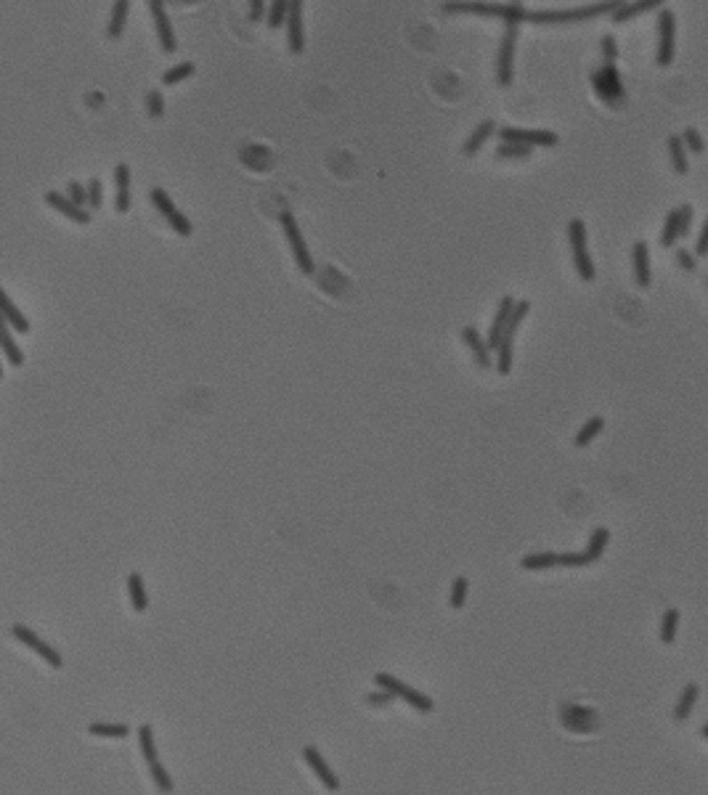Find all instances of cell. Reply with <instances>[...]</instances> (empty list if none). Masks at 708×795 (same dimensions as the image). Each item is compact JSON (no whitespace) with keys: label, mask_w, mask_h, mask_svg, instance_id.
Here are the masks:
<instances>
[{"label":"cell","mask_w":708,"mask_h":795,"mask_svg":"<svg viewBox=\"0 0 708 795\" xmlns=\"http://www.w3.org/2000/svg\"><path fill=\"white\" fill-rule=\"evenodd\" d=\"M443 11L449 13H483V16H499L504 19L507 24H520L525 19V6L522 3H509V6H502V3H443Z\"/></svg>","instance_id":"6da1fadb"},{"label":"cell","mask_w":708,"mask_h":795,"mask_svg":"<svg viewBox=\"0 0 708 795\" xmlns=\"http://www.w3.org/2000/svg\"><path fill=\"white\" fill-rule=\"evenodd\" d=\"M618 6L621 3H594V6H581V8H568V11L525 13V19L534 24H568V22H584L592 16H600L605 11H618Z\"/></svg>","instance_id":"7a4b0ae2"},{"label":"cell","mask_w":708,"mask_h":795,"mask_svg":"<svg viewBox=\"0 0 708 795\" xmlns=\"http://www.w3.org/2000/svg\"><path fill=\"white\" fill-rule=\"evenodd\" d=\"M592 88L600 96L605 104L621 106L626 101V91H624V80L621 72L615 69V64H602L592 72Z\"/></svg>","instance_id":"3957f363"},{"label":"cell","mask_w":708,"mask_h":795,"mask_svg":"<svg viewBox=\"0 0 708 795\" xmlns=\"http://www.w3.org/2000/svg\"><path fill=\"white\" fill-rule=\"evenodd\" d=\"M568 238H571V247H573V260H575V271L584 281H594L597 271H594V263L589 257L587 250V223L573 218L568 223Z\"/></svg>","instance_id":"277c9868"},{"label":"cell","mask_w":708,"mask_h":795,"mask_svg":"<svg viewBox=\"0 0 708 795\" xmlns=\"http://www.w3.org/2000/svg\"><path fill=\"white\" fill-rule=\"evenodd\" d=\"M375 684L379 689H385L388 695H393V697H401V700L412 702L416 711H422V713H430V711H432V700H430L428 695H422V692H416V689L406 687V684H403V681H398L396 676L377 674L375 676Z\"/></svg>","instance_id":"5b68a950"},{"label":"cell","mask_w":708,"mask_h":795,"mask_svg":"<svg viewBox=\"0 0 708 795\" xmlns=\"http://www.w3.org/2000/svg\"><path fill=\"white\" fill-rule=\"evenodd\" d=\"M149 199H151V204H154V207L167 218V223L173 225L175 234H181V236H191L194 225L188 223V218L183 215V212H178V207L173 204V199L167 197V191H165V188H160V186H157V188H151Z\"/></svg>","instance_id":"8992f818"},{"label":"cell","mask_w":708,"mask_h":795,"mask_svg":"<svg viewBox=\"0 0 708 795\" xmlns=\"http://www.w3.org/2000/svg\"><path fill=\"white\" fill-rule=\"evenodd\" d=\"M279 220H281V225H284V234H287V238H289V244H292L294 260H297V265H300V271H303V273H313L310 252H308L306 238H303V234H300V225H297V220L292 218V212H281Z\"/></svg>","instance_id":"52a82bcc"},{"label":"cell","mask_w":708,"mask_h":795,"mask_svg":"<svg viewBox=\"0 0 708 795\" xmlns=\"http://www.w3.org/2000/svg\"><path fill=\"white\" fill-rule=\"evenodd\" d=\"M515 43H518V26L507 24V32L502 38L499 45V56H496V82L507 88L512 82V64H515Z\"/></svg>","instance_id":"ba28073f"},{"label":"cell","mask_w":708,"mask_h":795,"mask_svg":"<svg viewBox=\"0 0 708 795\" xmlns=\"http://www.w3.org/2000/svg\"><path fill=\"white\" fill-rule=\"evenodd\" d=\"M674 32H677L674 11H668L663 6V11L658 13V64L661 66H668L674 61Z\"/></svg>","instance_id":"9c48e42d"},{"label":"cell","mask_w":708,"mask_h":795,"mask_svg":"<svg viewBox=\"0 0 708 795\" xmlns=\"http://www.w3.org/2000/svg\"><path fill=\"white\" fill-rule=\"evenodd\" d=\"M11 636H14V639H19L24 647L32 649L35 655H40L43 660L48 662L51 668H61V665H64L61 655H59L54 647H48V644H45V642H43V639L35 634V631H29L27 626H11Z\"/></svg>","instance_id":"30bf717a"},{"label":"cell","mask_w":708,"mask_h":795,"mask_svg":"<svg viewBox=\"0 0 708 795\" xmlns=\"http://www.w3.org/2000/svg\"><path fill=\"white\" fill-rule=\"evenodd\" d=\"M499 138L504 144H520V146H557V132L552 130H522V128H502Z\"/></svg>","instance_id":"8fae6325"},{"label":"cell","mask_w":708,"mask_h":795,"mask_svg":"<svg viewBox=\"0 0 708 795\" xmlns=\"http://www.w3.org/2000/svg\"><path fill=\"white\" fill-rule=\"evenodd\" d=\"M693 225V204H681L677 210L668 212L666 223H663V234H661V244L671 247L679 236H684Z\"/></svg>","instance_id":"7c38bea8"},{"label":"cell","mask_w":708,"mask_h":795,"mask_svg":"<svg viewBox=\"0 0 708 795\" xmlns=\"http://www.w3.org/2000/svg\"><path fill=\"white\" fill-rule=\"evenodd\" d=\"M149 8H151V13H154V24H157V35H160L162 51L173 53L175 48H178V40H175L173 24H170L167 11H165V3H162V0H151V3H149Z\"/></svg>","instance_id":"4fadbf2b"},{"label":"cell","mask_w":708,"mask_h":795,"mask_svg":"<svg viewBox=\"0 0 708 795\" xmlns=\"http://www.w3.org/2000/svg\"><path fill=\"white\" fill-rule=\"evenodd\" d=\"M515 303H518V300H515L512 294H504V297H502V303L496 308L494 321H491V329H488V340H485V347H488V350H496L499 342H502V334H504V326H507L509 313H512Z\"/></svg>","instance_id":"5bb4252c"},{"label":"cell","mask_w":708,"mask_h":795,"mask_svg":"<svg viewBox=\"0 0 708 795\" xmlns=\"http://www.w3.org/2000/svg\"><path fill=\"white\" fill-rule=\"evenodd\" d=\"M45 202H48V204H51L54 210L61 212L64 218H69V220H75V223H80V225H88V223H91V212L85 210V207H77L75 202H69V199L64 197L61 191H48V194H45Z\"/></svg>","instance_id":"9a60e30c"},{"label":"cell","mask_w":708,"mask_h":795,"mask_svg":"<svg viewBox=\"0 0 708 795\" xmlns=\"http://www.w3.org/2000/svg\"><path fill=\"white\" fill-rule=\"evenodd\" d=\"M303 3L292 0L289 11H287V32H289V48L292 53L306 51V32H303Z\"/></svg>","instance_id":"2e32d148"},{"label":"cell","mask_w":708,"mask_h":795,"mask_svg":"<svg viewBox=\"0 0 708 795\" xmlns=\"http://www.w3.org/2000/svg\"><path fill=\"white\" fill-rule=\"evenodd\" d=\"M303 758L310 764V768L316 771V777H319L321 785H324L326 790H340V780L334 777V771L329 768V764L321 758V753L313 748V745H306V748H303Z\"/></svg>","instance_id":"e0dca14e"},{"label":"cell","mask_w":708,"mask_h":795,"mask_svg":"<svg viewBox=\"0 0 708 795\" xmlns=\"http://www.w3.org/2000/svg\"><path fill=\"white\" fill-rule=\"evenodd\" d=\"M0 316L6 318V324H8L11 329L22 331V334H29V331H32L27 316H24V313H22V310H19V308L11 303V297L6 294V289H3V287H0Z\"/></svg>","instance_id":"ac0fdd59"},{"label":"cell","mask_w":708,"mask_h":795,"mask_svg":"<svg viewBox=\"0 0 708 795\" xmlns=\"http://www.w3.org/2000/svg\"><path fill=\"white\" fill-rule=\"evenodd\" d=\"M462 337H465V342L469 344V350H472V356H475V363H478L481 369H491L494 358H491V350L485 347V340H483L481 334L472 329V326H465V329H462Z\"/></svg>","instance_id":"d6986e66"},{"label":"cell","mask_w":708,"mask_h":795,"mask_svg":"<svg viewBox=\"0 0 708 795\" xmlns=\"http://www.w3.org/2000/svg\"><path fill=\"white\" fill-rule=\"evenodd\" d=\"M634 276H637V287L647 289L650 287V250L645 241H634Z\"/></svg>","instance_id":"ffe728a7"},{"label":"cell","mask_w":708,"mask_h":795,"mask_svg":"<svg viewBox=\"0 0 708 795\" xmlns=\"http://www.w3.org/2000/svg\"><path fill=\"white\" fill-rule=\"evenodd\" d=\"M0 350H3V356H6V361H8L11 366H22V363H24V353L19 350L14 334H11V326L6 324L3 316H0Z\"/></svg>","instance_id":"44dd1931"},{"label":"cell","mask_w":708,"mask_h":795,"mask_svg":"<svg viewBox=\"0 0 708 795\" xmlns=\"http://www.w3.org/2000/svg\"><path fill=\"white\" fill-rule=\"evenodd\" d=\"M494 132H496V122H494V119H483L481 125L472 130V135H469L467 141H465V149H462V151H465V157H475V154L481 151V146L485 144V141H488Z\"/></svg>","instance_id":"7402d4cb"},{"label":"cell","mask_w":708,"mask_h":795,"mask_svg":"<svg viewBox=\"0 0 708 795\" xmlns=\"http://www.w3.org/2000/svg\"><path fill=\"white\" fill-rule=\"evenodd\" d=\"M653 8H663V0H640V3H621L618 6V11L613 13V22L615 24H621V22H626V19H631V16H637V13L642 11H653Z\"/></svg>","instance_id":"603a6c76"},{"label":"cell","mask_w":708,"mask_h":795,"mask_svg":"<svg viewBox=\"0 0 708 795\" xmlns=\"http://www.w3.org/2000/svg\"><path fill=\"white\" fill-rule=\"evenodd\" d=\"M128 591H130V602H133L135 612H144L149 607V596L146 589H144V578L138 573H130L128 575Z\"/></svg>","instance_id":"cb8c5ba5"},{"label":"cell","mask_w":708,"mask_h":795,"mask_svg":"<svg viewBox=\"0 0 708 795\" xmlns=\"http://www.w3.org/2000/svg\"><path fill=\"white\" fill-rule=\"evenodd\" d=\"M128 11H130V3L128 0H120V3H114V8H112V19H109V29L107 35L109 38H120L122 29H125V22H128Z\"/></svg>","instance_id":"d4e9b609"},{"label":"cell","mask_w":708,"mask_h":795,"mask_svg":"<svg viewBox=\"0 0 708 795\" xmlns=\"http://www.w3.org/2000/svg\"><path fill=\"white\" fill-rule=\"evenodd\" d=\"M512 344H515V337H502V342L496 347V371L502 377H507L512 369Z\"/></svg>","instance_id":"484cf974"},{"label":"cell","mask_w":708,"mask_h":795,"mask_svg":"<svg viewBox=\"0 0 708 795\" xmlns=\"http://www.w3.org/2000/svg\"><path fill=\"white\" fill-rule=\"evenodd\" d=\"M557 565V554L555 552H541V554H525L520 559L522 570H547Z\"/></svg>","instance_id":"4316f807"},{"label":"cell","mask_w":708,"mask_h":795,"mask_svg":"<svg viewBox=\"0 0 708 795\" xmlns=\"http://www.w3.org/2000/svg\"><path fill=\"white\" fill-rule=\"evenodd\" d=\"M698 692H700V689H698V684H687V687H684L679 702H677V711H674V718H677V721H684V718L690 716L695 700H698Z\"/></svg>","instance_id":"83f0119b"},{"label":"cell","mask_w":708,"mask_h":795,"mask_svg":"<svg viewBox=\"0 0 708 795\" xmlns=\"http://www.w3.org/2000/svg\"><path fill=\"white\" fill-rule=\"evenodd\" d=\"M668 151H671L674 170L684 175L687 172V151H684V144H681V135H668Z\"/></svg>","instance_id":"f1b7e54d"},{"label":"cell","mask_w":708,"mask_h":795,"mask_svg":"<svg viewBox=\"0 0 708 795\" xmlns=\"http://www.w3.org/2000/svg\"><path fill=\"white\" fill-rule=\"evenodd\" d=\"M608 538H610V533H608V528H594V533H592V538H589L587 552H584V554L589 556V562L600 559L602 552H605V546H608Z\"/></svg>","instance_id":"f546056e"},{"label":"cell","mask_w":708,"mask_h":795,"mask_svg":"<svg viewBox=\"0 0 708 795\" xmlns=\"http://www.w3.org/2000/svg\"><path fill=\"white\" fill-rule=\"evenodd\" d=\"M602 427H605V419H602V416H594V419H589V422L584 424L581 430H578V435H575L573 443L578 446V448H581V446H589V443H592V440H594V437L602 432Z\"/></svg>","instance_id":"4dcf8cb0"},{"label":"cell","mask_w":708,"mask_h":795,"mask_svg":"<svg viewBox=\"0 0 708 795\" xmlns=\"http://www.w3.org/2000/svg\"><path fill=\"white\" fill-rule=\"evenodd\" d=\"M88 732H91L93 737H114V740H125V737L130 734V729L125 727V724H91Z\"/></svg>","instance_id":"1f68e13d"},{"label":"cell","mask_w":708,"mask_h":795,"mask_svg":"<svg viewBox=\"0 0 708 795\" xmlns=\"http://www.w3.org/2000/svg\"><path fill=\"white\" fill-rule=\"evenodd\" d=\"M194 72H197V64H194V61H183V64H178V66H170V69L162 75V82H165V85H175V82H181V80L191 77Z\"/></svg>","instance_id":"d6a6232c"},{"label":"cell","mask_w":708,"mask_h":795,"mask_svg":"<svg viewBox=\"0 0 708 795\" xmlns=\"http://www.w3.org/2000/svg\"><path fill=\"white\" fill-rule=\"evenodd\" d=\"M138 742H141V753L146 758V764H154L157 761V748H154V732L149 724L138 729Z\"/></svg>","instance_id":"836d02e7"},{"label":"cell","mask_w":708,"mask_h":795,"mask_svg":"<svg viewBox=\"0 0 708 795\" xmlns=\"http://www.w3.org/2000/svg\"><path fill=\"white\" fill-rule=\"evenodd\" d=\"M677 626H679V610H666L663 615V626H661V642L663 644H671L674 636H677Z\"/></svg>","instance_id":"e575fe53"},{"label":"cell","mask_w":708,"mask_h":795,"mask_svg":"<svg viewBox=\"0 0 708 795\" xmlns=\"http://www.w3.org/2000/svg\"><path fill=\"white\" fill-rule=\"evenodd\" d=\"M149 774H151V780H154V785L160 787L162 793H173V780H170V774H167V768L162 766L160 761H154V764H149Z\"/></svg>","instance_id":"d590c367"},{"label":"cell","mask_w":708,"mask_h":795,"mask_svg":"<svg viewBox=\"0 0 708 795\" xmlns=\"http://www.w3.org/2000/svg\"><path fill=\"white\" fill-rule=\"evenodd\" d=\"M101 197H104V188H101V181L98 178H91L88 186H85V210H98L101 207Z\"/></svg>","instance_id":"8d00e7d4"},{"label":"cell","mask_w":708,"mask_h":795,"mask_svg":"<svg viewBox=\"0 0 708 795\" xmlns=\"http://www.w3.org/2000/svg\"><path fill=\"white\" fill-rule=\"evenodd\" d=\"M287 11H289V0H276V3H271V8H268V26L279 29V26L284 24V19H287Z\"/></svg>","instance_id":"74e56055"},{"label":"cell","mask_w":708,"mask_h":795,"mask_svg":"<svg viewBox=\"0 0 708 795\" xmlns=\"http://www.w3.org/2000/svg\"><path fill=\"white\" fill-rule=\"evenodd\" d=\"M557 565H562V568H584V565H589V556L584 552H562V554H557Z\"/></svg>","instance_id":"f35d334b"},{"label":"cell","mask_w":708,"mask_h":795,"mask_svg":"<svg viewBox=\"0 0 708 795\" xmlns=\"http://www.w3.org/2000/svg\"><path fill=\"white\" fill-rule=\"evenodd\" d=\"M465 599H467V578H456L451 589V607H465Z\"/></svg>","instance_id":"ab89813d"},{"label":"cell","mask_w":708,"mask_h":795,"mask_svg":"<svg viewBox=\"0 0 708 795\" xmlns=\"http://www.w3.org/2000/svg\"><path fill=\"white\" fill-rule=\"evenodd\" d=\"M681 144L687 146L690 151H695V154H703V149H706V146H703V138H700V132L693 130V128H687V130H684Z\"/></svg>","instance_id":"60d3db41"},{"label":"cell","mask_w":708,"mask_h":795,"mask_svg":"<svg viewBox=\"0 0 708 795\" xmlns=\"http://www.w3.org/2000/svg\"><path fill=\"white\" fill-rule=\"evenodd\" d=\"M499 157H528L531 154V146H520V144H502L496 149Z\"/></svg>","instance_id":"b9f144b4"},{"label":"cell","mask_w":708,"mask_h":795,"mask_svg":"<svg viewBox=\"0 0 708 795\" xmlns=\"http://www.w3.org/2000/svg\"><path fill=\"white\" fill-rule=\"evenodd\" d=\"M67 199H69V202H75L77 207H85V202H88V199H85V186H82L80 181H69Z\"/></svg>","instance_id":"7bdbcfd3"},{"label":"cell","mask_w":708,"mask_h":795,"mask_svg":"<svg viewBox=\"0 0 708 795\" xmlns=\"http://www.w3.org/2000/svg\"><path fill=\"white\" fill-rule=\"evenodd\" d=\"M114 183H117V191H130V167L125 162L114 167Z\"/></svg>","instance_id":"ee69618b"},{"label":"cell","mask_w":708,"mask_h":795,"mask_svg":"<svg viewBox=\"0 0 708 795\" xmlns=\"http://www.w3.org/2000/svg\"><path fill=\"white\" fill-rule=\"evenodd\" d=\"M146 106H149V114H151V117H162V112H165V101H162V93H160V91H149V96H146Z\"/></svg>","instance_id":"f6af8a7d"},{"label":"cell","mask_w":708,"mask_h":795,"mask_svg":"<svg viewBox=\"0 0 708 795\" xmlns=\"http://www.w3.org/2000/svg\"><path fill=\"white\" fill-rule=\"evenodd\" d=\"M602 53H605L608 64H613L615 59H618V45H615L613 35H605V38H602Z\"/></svg>","instance_id":"bcb514c9"},{"label":"cell","mask_w":708,"mask_h":795,"mask_svg":"<svg viewBox=\"0 0 708 795\" xmlns=\"http://www.w3.org/2000/svg\"><path fill=\"white\" fill-rule=\"evenodd\" d=\"M130 202H133L130 191H117V197H114V207H117V212H128L130 210Z\"/></svg>","instance_id":"7dc6e473"},{"label":"cell","mask_w":708,"mask_h":795,"mask_svg":"<svg viewBox=\"0 0 708 795\" xmlns=\"http://www.w3.org/2000/svg\"><path fill=\"white\" fill-rule=\"evenodd\" d=\"M677 260H679V265L684 268V271H695V257L687 250L677 252Z\"/></svg>","instance_id":"c3c4849f"},{"label":"cell","mask_w":708,"mask_h":795,"mask_svg":"<svg viewBox=\"0 0 708 795\" xmlns=\"http://www.w3.org/2000/svg\"><path fill=\"white\" fill-rule=\"evenodd\" d=\"M695 252L698 255H706L708 252V223L700 228V236H698V244H695Z\"/></svg>","instance_id":"681fc988"},{"label":"cell","mask_w":708,"mask_h":795,"mask_svg":"<svg viewBox=\"0 0 708 795\" xmlns=\"http://www.w3.org/2000/svg\"><path fill=\"white\" fill-rule=\"evenodd\" d=\"M263 13H266V3H260V0L250 3V19H253V22H260Z\"/></svg>","instance_id":"f907efd6"},{"label":"cell","mask_w":708,"mask_h":795,"mask_svg":"<svg viewBox=\"0 0 708 795\" xmlns=\"http://www.w3.org/2000/svg\"><path fill=\"white\" fill-rule=\"evenodd\" d=\"M390 700H393V695H388V692H385V695H369V697H366V702H375V705H385V702Z\"/></svg>","instance_id":"816d5d0a"},{"label":"cell","mask_w":708,"mask_h":795,"mask_svg":"<svg viewBox=\"0 0 708 795\" xmlns=\"http://www.w3.org/2000/svg\"><path fill=\"white\" fill-rule=\"evenodd\" d=\"M0 379H3V363H0Z\"/></svg>","instance_id":"f5cc1de1"}]
</instances>
